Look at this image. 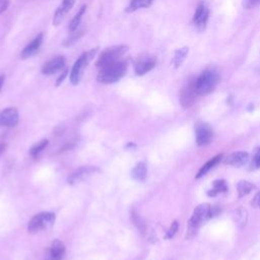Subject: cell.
I'll list each match as a JSON object with an SVG mask.
<instances>
[{
  "label": "cell",
  "instance_id": "obj_14",
  "mask_svg": "<svg viewBox=\"0 0 260 260\" xmlns=\"http://www.w3.org/2000/svg\"><path fill=\"white\" fill-rule=\"evenodd\" d=\"M66 60L63 56H56L46 62L42 68V72L45 75H53L63 70Z\"/></svg>",
  "mask_w": 260,
  "mask_h": 260
},
{
  "label": "cell",
  "instance_id": "obj_18",
  "mask_svg": "<svg viewBox=\"0 0 260 260\" xmlns=\"http://www.w3.org/2000/svg\"><path fill=\"white\" fill-rule=\"evenodd\" d=\"M132 178L137 181H144L147 176V167L146 164L143 161L138 162L133 169H132Z\"/></svg>",
  "mask_w": 260,
  "mask_h": 260
},
{
  "label": "cell",
  "instance_id": "obj_27",
  "mask_svg": "<svg viewBox=\"0 0 260 260\" xmlns=\"http://www.w3.org/2000/svg\"><path fill=\"white\" fill-rule=\"evenodd\" d=\"M250 166H251L250 168L251 170H257L260 168V147L255 149Z\"/></svg>",
  "mask_w": 260,
  "mask_h": 260
},
{
  "label": "cell",
  "instance_id": "obj_12",
  "mask_svg": "<svg viewBox=\"0 0 260 260\" xmlns=\"http://www.w3.org/2000/svg\"><path fill=\"white\" fill-rule=\"evenodd\" d=\"M19 121L18 111L13 108L9 107L2 111H0V126L11 128L17 125Z\"/></svg>",
  "mask_w": 260,
  "mask_h": 260
},
{
  "label": "cell",
  "instance_id": "obj_20",
  "mask_svg": "<svg viewBox=\"0 0 260 260\" xmlns=\"http://www.w3.org/2000/svg\"><path fill=\"white\" fill-rule=\"evenodd\" d=\"M152 3V0H131L128 7L126 8L127 12H133L140 8H145L150 6Z\"/></svg>",
  "mask_w": 260,
  "mask_h": 260
},
{
  "label": "cell",
  "instance_id": "obj_11",
  "mask_svg": "<svg viewBox=\"0 0 260 260\" xmlns=\"http://www.w3.org/2000/svg\"><path fill=\"white\" fill-rule=\"evenodd\" d=\"M65 245L62 241L55 239L48 247L44 260H63L65 256Z\"/></svg>",
  "mask_w": 260,
  "mask_h": 260
},
{
  "label": "cell",
  "instance_id": "obj_16",
  "mask_svg": "<svg viewBox=\"0 0 260 260\" xmlns=\"http://www.w3.org/2000/svg\"><path fill=\"white\" fill-rule=\"evenodd\" d=\"M43 38H44L43 34H39L27 46H25L23 48V50L20 53V58L27 59V58L31 57L32 55H35L39 51V49L43 43Z\"/></svg>",
  "mask_w": 260,
  "mask_h": 260
},
{
  "label": "cell",
  "instance_id": "obj_34",
  "mask_svg": "<svg viewBox=\"0 0 260 260\" xmlns=\"http://www.w3.org/2000/svg\"><path fill=\"white\" fill-rule=\"evenodd\" d=\"M6 148V144L5 143H0V154L5 150Z\"/></svg>",
  "mask_w": 260,
  "mask_h": 260
},
{
  "label": "cell",
  "instance_id": "obj_15",
  "mask_svg": "<svg viewBox=\"0 0 260 260\" xmlns=\"http://www.w3.org/2000/svg\"><path fill=\"white\" fill-rule=\"evenodd\" d=\"M74 3H75V0H62V4L57 8L53 16L54 25H59L63 21L66 14L73 7Z\"/></svg>",
  "mask_w": 260,
  "mask_h": 260
},
{
  "label": "cell",
  "instance_id": "obj_10",
  "mask_svg": "<svg viewBox=\"0 0 260 260\" xmlns=\"http://www.w3.org/2000/svg\"><path fill=\"white\" fill-rule=\"evenodd\" d=\"M100 172V169L98 167H93V166H84V167H80L79 169H77L76 171H74L69 177H68V183L70 185H74V184H78L84 180H86L88 177H90L91 175L95 174Z\"/></svg>",
  "mask_w": 260,
  "mask_h": 260
},
{
  "label": "cell",
  "instance_id": "obj_1",
  "mask_svg": "<svg viewBox=\"0 0 260 260\" xmlns=\"http://www.w3.org/2000/svg\"><path fill=\"white\" fill-rule=\"evenodd\" d=\"M215 214L214 208L208 204L203 203L195 207L193 210V213L188 221V228H187V234L186 238L191 239L198 233L201 225L207 221L209 218H211Z\"/></svg>",
  "mask_w": 260,
  "mask_h": 260
},
{
  "label": "cell",
  "instance_id": "obj_31",
  "mask_svg": "<svg viewBox=\"0 0 260 260\" xmlns=\"http://www.w3.org/2000/svg\"><path fill=\"white\" fill-rule=\"evenodd\" d=\"M9 2L10 0H0V13L4 12L7 9Z\"/></svg>",
  "mask_w": 260,
  "mask_h": 260
},
{
  "label": "cell",
  "instance_id": "obj_30",
  "mask_svg": "<svg viewBox=\"0 0 260 260\" xmlns=\"http://www.w3.org/2000/svg\"><path fill=\"white\" fill-rule=\"evenodd\" d=\"M71 34H72L71 37H70L68 40H66V42H64V45H65V46L71 45L72 43H74L75 41H77V40L79 39V37L81 36V31H79L78 34H75V31H72Z\"/></svg>",
  "mask_w": 260,
  "mask_h": 260
},
{
  "label": "cell",
  "instance_id": "obj_9",
  "mask_svg": "<svg viewBox=\"0 0 260 260\" xmlns=\"http://www.w3.org/2000/svg\"><path fill=\"white\" fill-rule=\"evenodd\" d=\"M195 133H196V143L199 146H204L209 144L213 136L212 128L205 122H199L196 124Z\"/></svg>",
  "mask_w": 260,
  "mask_h": 260
},
{
  "label": "cell",
  "instance_id": "obj_13",
  "mask_svg": "<svg viewBox=\"0 0 260 260\" xmlns=\"http://www.w3.org/2000/svg\"><path fill=\"white\" fill-rule=\"evenodd\" d=\"M156 59L153 56H141L139 57L135 64H134V70L137 75H144L147 72H149L151 69L155 67Z\"/></svg>",
  "mask_w": 260,
  "mask_h": 260
},
{
  "label": "cell",
  "instance_id": "obj_5",
  "mask_svg": "<svg viewBox=\"0 0 260 260\" xmlns=\"http://www.w3.org/2000/svg\"><path fill=\"white\" fill-rule=\"evenodd\" d=\"M55 213L50 211H43L34 215L27 223V232L30 234H36L40 231L48 230L53 226L55 222Z\"/></svg>",
  "mask_w": 260,
  "mask_h": 260
},
{
  "label": "cell",
  "instance_id": "obj_29",
  "mask_svg": "<svg viewBox=\"0 0 260 260\" xmlns=\"http://www.w3.org/2000/svg\"><path fill=\"white\" fill-rule=\"evenodd\" d=\"M178 228H179V224L177 221H174L172 224H171V228L169 229V231L167 232V235H166V238L167 239H171L175 236V234L177 233L178 231Z\"/></svg>",
  "mask_w": 260,
  "mask_h": 260
},
{
  "label": "cell",
  "instance_id": "obj_6",
  "mask_svg": "<svg viewBox=\"0 0 260 260\" xmlns=\"http://www.w3.org/2000/svg\"><path fill=\"white\" fill-rule=\"evenodd\" d=\"M128 47L124 45H118V46H112L110 48L105 49L99 56L95 66L98 68H102L110 63L119 61L121 57L127 52Z\"/></svg>",
  "mask_w": 260,
  "mask_h": 260
},
{
  "label": "cell",
  "instance_id": "obj_17",
  "mask_svg": "<svg viewBox=\"0 0 260 260\" xmlns=\"http://www.w3.org/2000/svg\"><path fill=\"white\" fill-rule=\"evenodd\" d=\"M249 160V154L246 151H237L229 154L224 158V164L233 167H242Z\"/></svg>",
  "mask_w": 260,
  "mask_h": 260
},
{
  "label": "cell",
  "instance_id": "obj_3",
  "mask_svg": "<svg viewBox=\"0 0 260 260\" xmlns=\"http://www.w3.org/2000/svg\"><path fill=\"white\" fill-rule=\"evenodd\" d=\"M220 80L216 68L207 67L197 78H195V87L198 95H206L214 90Z\"/></svg>",
  "mask_w": 260,
  "mask_h": 260
},
{
  "label": "cell",
  "instance_id": "obj_21",
  "mask_svg": "<svg viewBox=\"0 0 260 260\" xmlns=\"http://www.w3.org/2000/svg\"><path fill=\"white\" fill-rule=\"evenodd\" d=\"M85 11H86V5H82L80 7V9L77 11V13L74 15V17L72 18L71 22H70V24L68 26L69 31L72 32V31H75L77 29V27H78V25L80 23V20H81L83 14L85 13Z\"/></svg>",
  "mask_w": 260,
  "mask_h": 260
},
{
  "label": "cell",
  "instance_id": "obj_28",
  "mask_svg": "<svg viewBox=\"0 0 260 260\" xmlns=\"http://www.w3.org/2000/svg\"><path fill=\"white\" fill-rule=\"evenodd\" d=\"M242 5L246 9H252L260 5V0H243Z\"/></svg>",
  "mask_w": 260,
  "mask_h": 260
},
{
  "label": "cell",
  "instance_id": "obj_25",
  "mask_svg": "<svg viewBox=\"0 0 260 260\" xmlns=\"http://www.w3.org/2000/svg\"><path fill=\"white\" fill-rule=\"evenodd\" d=\"M49 141L48 139H42L41 141L37 142L36 144H34L31 146V148L29 149V154L31 157H38L39 154L47 147Z\"/></svg>",
  "mask_w": 260,
  "mask_h": 260
},
{
  "label": "cell",
  "instance_id": "obj_22",
  "mask_svg": "<svg viewBox=\"0 0 260 260\" xmlns=\"http://www.w3.org/2000/svg\"><path fill=\"white\" fill-rule=\"evenodd\" d=\"M188 47H184V48H181V49H178L176 52H175V55H174V59H173V64L175 66V68H178L181 66V64L184 62V60L186 59V56L188 54Z\"/></svg>",
  "mask_w": 260,
  "mask_h": 260
},
{
  "label": "cell",
  "instance_id": "obj_24",
  "mask_svg": "<svg viewBox=\"0 0 260 260\" xmlns=\"http://www.w3.org/2000/svg\"><path fill=\"white\" fill-rule=\"evenodd\" d=\"M255 188L254 184L249 181H240L237 185V190L240 197L248 195Z\"/></svg>",
  "mask_w": 260,
  "mask_h": 260
},
{
  "label": "cell",
  "instance_id": "obj_26",
  "mask_svg": "<svg viewBox=\"0 0 260 260\" xmlns=\"http://www.w3.org/2000/svg\"><path fill=\"white\" fill-rule=\"evenodd\" d=\"M131 217H132V221L133 223L137 226V229L141 232V233H145L146 230V223L143 220V218L137 213L136 210H133L131 213Z\"/></svg>",
  "mask_w": 260,
  "mask_h": 260
},
{
  "label": "cell",
  "instance_id": "obj_19",
  "mask_svg": "<svg viewBox=\"0 0 260 260\" xmlns=\"http://www.w3.org/2000/svg\"><path fill=\"white\" fill-rule=\"evenodd\" d=\"M221 154H218V155H216V156H214V157H212V158H210L205 165H203L202 167H201V169L199 170V172H198V174H197V176H196V178L198 179V178H201V177H203L210 169H212L219 160H220V158H221Z\"/></svg>",
  "mask_w": 260,
  "mask_h": 260
},
{
  "label": "cell",
  "instance_id": "obj_23",
  "mask_svg": "<svg viewBox=\"0 0 260 260\" xmlns=\"http://www.w3.org/2000/svg\"><path fill=\"white\" fill-rule=\"evenodd\" d=\"M228 191V186L224 180H216L213 182V187L208 191L209 196H216L219 193Z\"/></svg>",
  "mask_w": 260,
  "mask_h": 260
},
{
  "label": "cell",
  "instance_id": "obj_7",
  "mask_svg": "<svg viewBox=\"0 0 260 260\" xmlns=\"http://www.w3.org/2000/svg\"><path fill=\"white\" fill-rule=\"evenodd\" d=\"M198 93L195 87V78L188 80L180 91V103L183 108H190L196 101Z\"/></svg>",
  "mask_w": 260,
  "mask_h": 260
},
{
  "label": "cell",
  "instance_id": "obj_4",
  "mask_svg": "<svg viewBox=\"0 0 260 260\" xmlns=\"http://www.w3.org/2000/svg\"><path fill=\"white\" fill-rule=\"evenodd\" d=\"M96 52H98V48H94V49H91V50H89L87 52H84L83 54H81L78 57V59L75 61V63L72 66V69L70 71L69 79H70L72 84L76 85V84L79 83L84 69L87 67L88 63L95 56Z\"/></svg>",
  "mask_w": 260,
  "mask_h": 260
},
{
  "label": "cell",
  "instance_id": "obj_33",
  "mask_svg": "<svg viewBox=\"0 0 260 260\" xmlns=\"http://www.w3.org/2000/svg\"><path fill=\"white\" fill-rule=\"evenodd\" d=\"M253 204L257 207H260V192L256 194V196L254 197V200H253Z\"/></svg>",
  "mask_w": 260,
  "mask_h": 260
},
{
  "label": "cell",
  "instance_id": "obj_35",
  "mask_svg": "<svg viewBox=\"0 0 260 260\" xmlns=\"http://www.w3.org/2000/svg\"><path fill=\"white\" fill-rule=\"evenodd\" d=\"M3 83H4V76H3V75H0V91H1V89H2Z\"/></svg>",
  "mask_w": 260,
  "mask_h": 260
},
{
  "label": "cell",
  "instance_id": "obj_2",
  "mask_svg": "<svg viewBox=\"0 0 260 260\" xmlns=\"http://www.w3.org/2000/svg\"><path fill=\"white\" fill-rule=\"evenodd\" d=\"M127 68H128L127 62L122 60L110 63L100 68V71L96 76V80L104 84L115 83L119 81L126 74Z\"/></svg>",
  "mask_w": 260,
  "mask_h": 260
},
{
  "label": "cell",
  "instance_id": "obj_8",
  "mask_svg": "<svg viewBox=\"0 0 260 260\" xmlns=\"http://www.w3.org/2000/svg\"><path fill=\"white\" fill-rule=\"evenodd\" d=\"M208 18H209L208 6L205 2L200 1L196 7V10L193 16V24L198 30H203L207 25Z\"/></svg>",
  "mask_w": 260,
  "mask_h": 260
},
{
  "label": "cell",
  "instance_id": "obj_32",
  "mask_svg": "<svg viewBox=\"0 0 260 260\" xmlns=\"http://www.w3.org/2000/svg\"><path fill=\"white\" fill-rule=\"evenodd\" d=\"M67 72H68V70L67 69H65L63 72H62V75L57 79V82H56V85L58 86V85H60V83H62L63 82V80H64V78L66 77V75H67Z\"/></svg>",
  "mask_w": 260,
  "mask_h": 260
}]
</instances>
